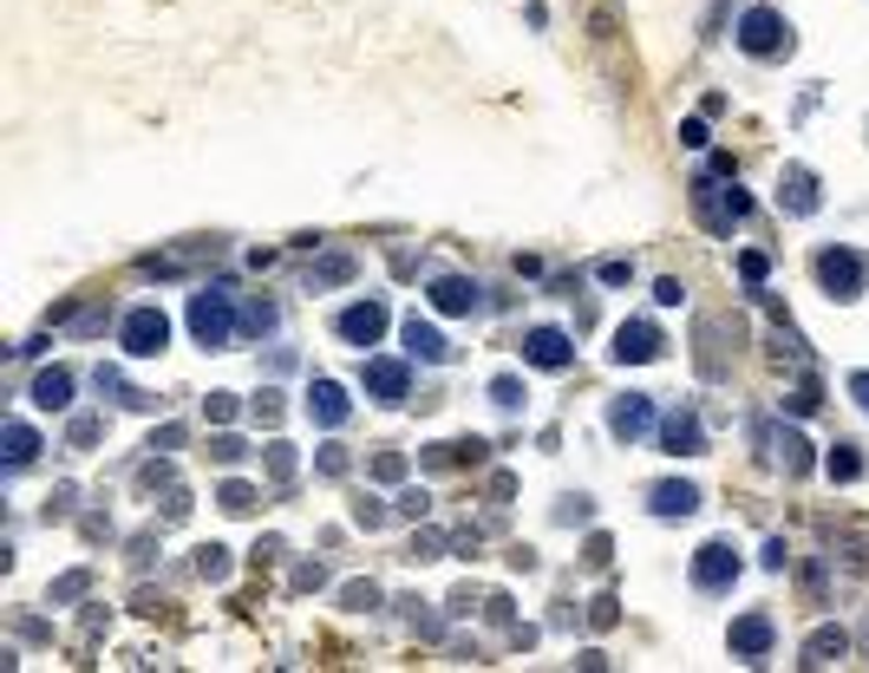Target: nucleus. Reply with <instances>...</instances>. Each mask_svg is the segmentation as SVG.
<instances>
[{
  "instance_id": "bb28decb",
  "label": "nucleus",
  "mask_w": 869,
  "mask_h": 673,
  "mask_svg": "<svg viewBox=\"0 0 869 673\" xmlns=\"http://www.w3.org/2000/svg\"><path fill=\"white\" fill-rule=\"evenodd\" d=\"M523 399H530V392H523V379H516V374L491 379V406H498V412H523Z\"/></svg>"
},
{
  "instance_id": "a878e982",
  "label": "nucleus",
  "mask_w": 869,
  "mask_h": 673,
  "mask_svg": "<svg viewBox=\"0 0 869 673\" xmlns=\"http://www.w3.org/2000/svg\"><path fill=\"white\" fill-rule=\"evenodd\" d=\"M824 471H830V484H857V477H863V451H857V445H830Z\"/></svg>"
},
{
  "instance_id": "4c0bfd02",
  "label": "nucleus",
  "mask_w": 869,
  "mask_h": 673,
  "mask_svg": "<svg viewBox=\"0 0 869 673\" xmlns=\"http://www.w3.org/2000/svg\"><path fill=\"white\" fill-rule=\"evenodd\" d=\"M765 269H772V262H765V255H758V249H752V255H739V275H745V282H752V288H758V282H765Z\"/></svg>"
},
{
  "instance_id": "5701e85b",
  "label": "nucleus",
  "mask_w": 869,
  "mask_h": 673,
  "mask_svg": "<svg viewBox=\"0 0 869 673\" xmlns=\"http://www.w3.org/2000/svg\"><path fill=\"white\" fill-rule=\"evenodd\" d=\"M275 327H282V307H275V301H249V307H242V334H249V340H269V334H275Z\"/></svg>"
},
{
  "instance_id": "a211bd4d",
  "label": "nucleus",
  "mask_w": 869,
  "mask_h": 673,
  "mask_svg": "<svg viewBox=\"0 0 869 673\" xmlns=\"http://www.w3.org/2000/svg\"><path fill=\"white\" fill-rule=\"evenodd\" d=\"M778 203H785L792 217H817V210H824V197H817V177H810L804 164H785V177H778Z\"/></svg>"
},
{
  "instance_id": "de8ad7c7",
  "label": "nucleus",
  "mask_w": 869,
  "mask_h": 673,
  "mask_svg": "<svg viewBox=\"0 0 869 673\" xmlns=\"http://www.w3.org/2000/svg\"><path fill=\"white\" fill-rule=\"evenodd\" d=\"M850 399H857V412H869V374H850Z\"/></svg>"
},
{
  "instance_id": "2f4dec72",
  "label": "nucleus",
  "mask_w": 869,
  "mask_h": 673,
  "mask_svg": "<svg viewBox=\"0 0 869 673\" xmlns=\"http://www.w3.org/2000/svg\"><path fill=\"white\" fill-rule=\"evenodd\" d=\"M373 477H386V484L406 477V458H399V451H379V458H373Z\"/></svg>"
},
{
  "instance_id": "49530a36",
  "label": "nucleus",
  "mask_w": 869,
  "mask_h": 673,
  "mask_svg": "<svg viewBox=\"0 0 869 673\" xmlns=\"http://www.w3.org/2000/svg\"><path fill=\"white\" fill-rule=\"evenodd\" d=\"M354 517H360V529H379V524H386V511H379L373 497H366V504H360V511H354Z\"/></svg>"
},
{
  "instance_id": "423d86ee",
  "label": "nucleus",
  "mask_w": 869,
  "mask_h": 673,
  "mask_svg": "<svg viewBox=\"0 0 869 673\" xmlns=\"http://www.w3.org/2000/svg\"><path fill=\"white\" fill-rule=\"evenodd\" d=\"M739 549L732 543H700L693 549V589L700 596H732V582H739Z\"/></svg>"
},
{
  "instance_id": "f257e3e1",
  "label": "nucleus",
  "mask_w": 869,
  "mask_h": 673,
  "mask_svg": "<svg viewBox=\"0 0 869 673\" xmlns=\"http://www.w3.org/2000/svg\"><path fill=\"white\" fill-rule=\"evenodd\" d=\"M725 164H713L706 177H693V217L713 229V235H732V229L752 217V197L732 183V177H720Z\"/></svg>"
},
{
  "instance_id": "a18cd8bd",
  "label": "nucleus",
  "mask_w": 869,
  "mask_h": 673,
  "mask_svg": "<svg viewBox=\"0 0 869 673\" xmlns=\"http://www.w3.org/2000/svg\"><path fill=\"white\" fill-rule=\"evenodd\" d=\"M785 562H792V549H785V543H778V536H772V543H765V569H772V576H778V569H785Z\"/></svg>"
},
{
  "instance_id": "473e14b6",
  "label": "nucleus",
  "mask_w": 869,
  "mask_h": 673,
  "mask_svg": "<svg viewBox=\"0 0 869 673\" xmlns=\"http://www.w3.org/2000/svg\"><path fill=\"white\" fill-rule=\"evenodd\" d=\"M426 511H432V497H426L419 484H412V491H399V517H426Z\"/></svg>"
},
{
  "instance_id": "0eeeda50",
  "label": "nucleus",
  "mask_w": 869,
  "mask_h": 673,
  "mask_svg": "<svg viewBox=\"0 0 869 673\" xmlns=\"http://www.w3.org/2000/svg\"><path fill=\"white\" fill-rule=\"evenodd\" d=\"M360 392L373 399V406H406V392H412V367L373 354V360H360Z\"/></svg>"
},
{
  "instance_id": "f704fd0d",
  "label": "nucleus",
  "mask_w": 869,
  "mask_h": 673,
  "mask_svg": "<svg viewBox=\"0 0 869 673\" xmlns=\"http://www.w3.org/2000/svg\"><path fill=\"white\" fill-rule=\"evenodd\" d=\"M680 145H687V150H706V145H713V138H706V118H687V125H680Z\"/></svg>"
},
{
  "instance_id": "4468645a",
  "label": "nucleus",
  "mask_w": 869,
  "mask_h": 673,
  "mask_svg": "<svg viewBox=\"0 0 869 673\" xmlns=\"http://www.w3.org/2000/svg\"><path fill=\"white\" fill-rule=\"evenodd\" d=\"M660 451H673V458H700L706 451V425H700L693 406H680V412L660 419Z\"/></svg>"
},
{
  "instance_id": "20e7f679",
  "label": "nucleus",
  "mask_w": 869,
  "mask_h": 673,
  "mask_svg": "<svg viewBox=\"0 0 869 673\" xmlns=\"http://www.w3.org/2000/svg\"><path fill=\"white\" fill-rule=\"evenodd\" d=\"M810 269H817V282H824L830 301H857L869 288V255L863 249H844V242H837V249H817Z\"/></svg>"
},
{
  "instance_id": "58836bf2",
  "label": "nucleus",
  "mask_w": 869,
  "mask_h": 673,
  "mask_svg": "<svg viewBox=\"0 0 869 673\" xmlns=\"http://www.w3.org/2000/svg\"><path fill=\"white\" fill-rule=\"evenodd\" d=\"M73 596H85V569H73V576L53 582V601H73Z\"/></svg>"
},
{
  "instance_id": "4be33fe9",
  "label": "nucleus",
  "mask_w": 869,
  "mask_h": 673,
  "mask_svg": "<svg viewBox=\"0 0 869 673\" xmlns=\"http://www.w3.org/2000/svg\"><path fill=\"white\" fill-rule=\"evenodd\" d=\"M33 458H40V432H33L27 419H13V425H7V471H27Z\"/></svg>"
},
{
  "instance_id": "9d476101",
  "label": "nucleus",
  "mask_w": 869,
  "mask_h": 673,
  "mask_svg": "<svg viewBox=\"0 0 869 673\" xmlns=\"http://www.w3.org/2000/svg\"><path fill=\"white\" fill-rule=\"evenodd\" d=\"M660 354H667V340H660L653 320H621V327H615V347H608L615 367H648V360H660Z\"/></svg>"
},
{
  "instance_id": "e433bc0d",
  "label": "nucleus",
  "mask_w": 869,
  "mask_h": 673,
  "mask_svg": "<svg viewBox=\"0 0 869 673\" xmlns=\"http://www.w3.org/2000/svg\"><path fill=\"white\" fill-rule=\"evenodd\" d=\"M98 432H105V425H98V419H92V412H78V419H73V432H66V439H73V445H92V439H98Z\"/></svg>"
},
{
  "instance_id": "37998d69",
  "label": "nucleus",
  "mask_w": 869,
  "mask_h": 673,
  "mask_svg": "<svg viewBox=\"0 0 869 673\" xmlns=\"http://www.w3.org/2000/svg\"><path fill=\"white\" fill-rule=\"evenodd\" d=\"M210 451H217V464H242V458H249V451H242V439H217Z\"/></svg>"
},
{
  "instance_id": "f3484780",
  "label": "nucleus",
  "mask_w": 869,
  "mask_h": 673,
  "mask_svg": "<svg viewBox=\"0 0 869 673\" xmlns=\"http://www.w3.org/2000/svg\"><path fill=\"white\" fill-rule=\"evenodd\" d=\"M693 511H700V484L667 477V484L648 491V517H660V524H680V517H693Z\"/></svg>"
},
{
  "instance_id": "2eb2a0df",
  "label": "nucleus",
  "mask_w": 869,
  "mask_h": 673,
  "mask_svg": "<svg viewBox=\"0 0 869 673\" xmlns=\"http://www.w3.org/2000/svg\"><path fill=\"white\" fill-rule=\"evenodd\" d=\"M725 641H732V654H739V661H765V654H772V641H778V621H772V614H739Z\"/></svg>"
},
{
  "instance_id": "1a4fd4ad",
  "label": "nucleus",
  "mask_w": 869,
  "mask_h": 673,
  "mask_svg": "<svg viewBox=\"0 0 869 673\" xmlns=\"http://www.w3.org/2000/svg\"><path fill=\"white\" fill-rule=\"evenodd\" d=\"M653 432V399L648 392H621V399H608V439L615 445H641Z\"/></svg>"
},
{
  "instance_id": "39448f33",
  "label": "nucleus",
  "mask_w": 869,
  "mask_h": 673,
  "mask_svg": "<svg viewBox=\"0 0 869 673\" xmlns=\"http://www.w3.org/2000/svg\"><path fill=\"white\" fill-rule=\"evenodd\" d=\"M118 347H125L132 360H157V354L170 347V314H164L157 301H138V307L118 320Z\"/></svg>"
},
{
  "instance_id": "79ce46f5",
  "label": "nucleus",
  "mask_w": 869,
  "mask_h": 673,
  "mask_svg": "<svg viewBox=\"0 0 869 673\" xmlns=\"http://www.w3.org/2000/svg\"><path fill=\"white\" fill-rule=\"evenodd\" d=\"M203 412H210V419H235V392H210V406H203Z\"/></svg>"
},
{
  "instance_id": "9b49d317",
  "label": "nucleus",
  "mask_w": 869,
  "mask_h": 673,
  "mask_svg": "<svg viewBox=\"0 0 869 673\" xmlns=\"http://www.w3.org/2000/svg\"><path fill=\"white\" fill-rule=\"evenodd\" d=\"M523 360L543 367V374H569V367H576V340H569L563 327H530V334H523Z\"/></svg>"
},
{
  "instance_id": "a19ab883",
  "label": "nucleus",
  "mask_w": 869,
  "mask_h": 673,
  "mask_svg": "<svg viewBox=\"0 0 869 673\" xmlns=\"http://www.w3.org/2000/svg\"><path fill=\"white\" fill-rule=\"evenodd\" d=\"M653 301H660V307H680V301H687V288L667 275V282H653Z\"/></svg>"
},
{
  "instance_id": "cd10ccee",
  "label": "nucleus",
  "mask_w": 869,
  "mask_h": 673,
  "mask_svg": "<svg viewBox=\"0 0 869 673\" xmlns=\"http://www.w3.org/2000/svg\"><path fill=\"white\" fill-rule=\"evenodd\" d=\"M217 504L229 511V517H249V511H255L262 497H255V484H222V491H217Z\"/></svg>"
},
{
  "instance_id": "ea45409f",
  "label": "nucleus",
  "mask_w": 869,
  "mask_h": 673,
  "mask_svg": "<svg viewBox=\"0 0 869 673\" xmlns=\"http://www.w3.org/2000/svg\"><path fill=\"white\" fill-rule=\"evenodd\" d=\"M556 524H588V497H563V511H556Z\"/></svg>"
},
{
  "instance_id": "6e6552de",
  "label": "nucleus",
  "mask_w": 869,
  "mask_h": 673,
  "mask_svg": "<svg viewBox=\"0 0 869 673\" xmlns=\"http://www.w3.org/2000/svg\"><path fill=\"white\" fill-rule=\"evenodd\" d=\"M334 334L347 340V347H379V334H386V301L379 295H366V301H354V307H341L334 314Z\"/></svg>"
},
{
  "instance_id": "c756f323",
  "label": "nucleus",
  "mask_w": 869,
  "mask_h": 673,
  "mask_svg": "<svg viewBox=\"0 0 869 673\" xmlns=\"http://www.w3.org/2000/svg\"><path fill=\"white\" fill-rule=\"evenodd\" d=\"M595 275H601L608 288H628V282H635V262H621V255H608V262H601Z\"/></svg>"
},
{
  "instance_id": "b1692460",
  "label": "nucleus",
  "mask_w": 869,
  "mask_h": 673,
  "mask_svg": "<svg viewBox=\"0 0 869 673\" xmlns=\"http://www.w3.org/2000/svg\"><path fill=\"white\" fill-rule=\"evenodd\" d=\"M98 392H112V399H118V406H132V412H150V406H157L150 392L125 386V374H118V367H98Z\"/></svg>"
},
{
  "instance_id": "ddd939ff",
  "label": "nucleus",
  "mask_w": 869,
  "mask_h": 673,
  "mask_svg": "<svg viewBox=\"0 0 869 673\" xmlns=\"http://www.w3.org/2000/svg\"><path fill=\"white\" fill-rule=\"evenodd\" d=\"M432 307L438 314H484V282H471V275H432Z\"/></svg>"
},
{
  "instance_id": "c85d7f7f",
  "label": "nucleus",
  "mask_w": 869,
  "mask_h": 673,
  "mask_svg": "<svg viewBox=\"0 0 869 673\" xmlns=\"http://www.w3.org/2000/svg\"><path fill=\"white\" fill-rule=\"evenodd\" d=\"M197 576H203V582H229V549H217V543L197 549Z\"/></svg>"
},
{
  "instance_id": "c03bdc74",
  "label": "nucleus",
  "mask_w": 869,
  "mask_h": 673,
  "mask_svg": "<svg viewBox=\"0 0 869 673\" xmlns=\"http://www.w3.org/2000/svg\"><path fill=\"white\" fill-rule=\"evenodd\" d=\"M255 419H269V425H275V419H282V392H262V399H255Z\"/></svg>"
},
{
  "instance_id": "72a5a7b5",
  "label": "nucleus",
  "mask_w": 869,
  "mask_h": 673,
  "mask_svg": "<svg viewBox=\"0 0 869 673\" xmlns=\"http://www.w3.org/2000/svg\"><path fill=\"white\" fill-rule=\"evenodd\" d=\"M269 471H275V484H289V477H294V451L289 445H269Z\"/></svg>"
},
{
  "instance_id": "f03ea898",
  "label": "nucleus",
  "mask_w": 869,
  "mask_h": 673,
  "mask_svg": "<svg viewBox=\"0 0 869 673\" xmlns=\"http://www.w3.org/2000/svg\"><path fill=\"white\" fill-rule=\"evenodd\" d=\"M732 40H739V53H752V60H792V46H797L792 20H785L778 7H745L739 27H732Z\"/></svg>"
},
{
  "instance_id": "7ed1b4c3",
  "label": "nucleus",
  "mask_w": 869,
  "mask_h": 673,
  "mask_svg": "<svg viewBox=\"0 0 869 673\" xmlns=\"http://www.w3.org/2000/svg\"><path fill=\"white\" fill-rule=\"evenodd\" d=\"M190 334H197L203 354H222L235 340V295H229V282H210V288L190 295Z\"/></svg>"
},
{
  "instance_id": "393cba45",
  "label": "nucleus",
  "mask_w": 869,
  "mask_h": 673,
  "mask_svg": "<svg viewBox=\"0 0 869 673\" xmlns=\"http://www.w3.org/2000/svg\"><path fill=\"white\" fill-rule=\"evenodd\" d=\"M354 269H360V262H354V255L341 249V255H327V262H314V269H307V288H334V282H354Z\"/></svg>"
},
{
  "instance_id": "dca6fc26",
  "label": "nucleus",
  "mask_w": 869,
  "mask_h": 673,
  "mask_svg": "<svg viewBox=\"0 0 869 673\" xmlns=\"http://www.w3.org/2000/svg\"><path fill=\"white\" fill-rule=\"evenodd\" d=\"M399 340H406V360H419V367H444V360H451V340L438 334L432 320H419V314H406Z\"/></svg>"
},
{
  "instance_id": "412c9836",
  "label": "nucleus",
  "mask_w": 869,
  "mask_h": 673,
  "mask_svg": "<svg viewBox=\"0 0 869 673\" xmlns=\"http://www.w3.org/2000/svg\"><path fill=\"white\" fill-rule=\"evenodd\" d=\"M33 406H40V412H66V406H73V374H66V367H46V374L33 379Z\"/></svg>"
},
{
  "instance_id": "f8f14e48",
  "label": "nucleus",
  "mask_w": 869,
  "mask_h": 673,
  "mask_svg": "<svg viewBox=\"0 0 869 673\" xmlns=\"http://www.w3.org/2000/svg\"><path fill=\"white\" fill-rule=\"evenodd\" d=\"M307 419H314L321 432H341V425L354 419V399H347V386H341V379H314V386H307Z\"/></svg>"
},
{
  "instance_id": "7c9ffc66",
  "label": "nucleus",
  "mask_w": 869,
  "mask_h": 673,
  "mask_svg": "<svg viewBox=\"0 0 869 673\" xmlns=\"http://www.w3.org/2000/svg\"><path fill=\"white\" fill-rule=\"evenodd\" d=\"M314 471H321V477H347V451H341V445H327L321 458H314Z\"/></svg>"
},
{
  "instance_id": "6ab92c4d",
  "label": "nucleus",
  "mask_w": 869,
  "mask_h": 673,
  "mask_svg": "<svg viewBox=\"0 0 869 673\" xmlns=\"http://www.w3.org/2000/svg\"><path fill=\"white\" fill-rule=\"evenodd\" d=\"M765 445H772V458L785 464V477H804V471H810V445H804V432H792V425H765Z\"/></svg>"
},
{
  "instance_id": "c9c22d12",
  "label": "nucleus",
  "mask_w": 869,
  "mask_h": 673,
  "mask_svg": "<svg viewBox=\"0 0 869 673\" xmlns=\"http://www.w3.org/2000/svg\"><path fill=\"white\" fill-rule=\"evenodd\" d=\"M588 628H615V596H595V601H588Z\"/></svg>"
},
{
  "instance_id": "aec40b11",
  "label": "nucleus",
  "mask_w": 869,
  "mask_h": 673,
  "mask_svg": "<svg viewBox=\"0 0 869 673\" xmlns=\"http://www.w3.org/2000/svg\"><path fill=\"white\" fill-rule=\"evenodd\" d=\"M844 654H850V634H844L837 621H824V628L804 641V667H837Z\"/></svg>"
}]
</instances>
